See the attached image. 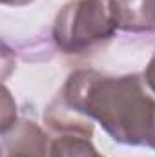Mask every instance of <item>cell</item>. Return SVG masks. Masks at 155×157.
Returning <instances> with one entry per match:
<instances>
[{
	"label": "cell",
	"mask_w": 155,
	"mask_h": 157,
	"mask_svg": "<svg viewBox=\"0 0 155 157\" xmlns=\"http://www.w3.org/2000/svg\"><path fill=\"white\" fill-rule=\"evenodd\" d=\"M53 106L75 117L97 121L120 144H148L153 133L155 101L137 73L113 77L78 70L68 77Z\"/></svg>",
	"instance_id": "1"
},
{
	"label": "cell",
	"mask_w": 155,
	"mask_h": 157,
	"mask_svg": "<svg viewBox=\"0 0 155 157\" xmlns=\"http://www.w3.org/2000/svg\"><path fill=\"white\" fill-rule=\"evenodd\" d=\"M117 29L113 0H71L57 13L53 39L60 51L82 55L106 44Z\"/></svg>",
	"instance_id": "2"
},
{
	"label": "cell",
	"mask_w": 155,
	"mask_h": 157,
	"mask_svg": "<svg viewBox=\"0 0 155 157\" xmlns=\"http://www.w3.org/2000/svg\"><path fill=\"white\" fill-rule=\"evenodd\" d=\"M2 157H51V143L33 121H18L2 132Z\"/></svg>",
	"instance_id": "3"
},
{
	"label": "cell",
	"mask_w": 155,
	"mask_h": 157,
	"mask_svg": "<svg viewBox=\"0 0 155 157\" xmlns=\"http://www.w3.org/2000/svg\"><path fill=\"white\" fill-rule=\"evenodd\" d=\"M113 7L120 31H155V0H113Z\"/></svg>",
	"instance_id": "4"
},
{
	"label": "cell",
	"mask_w": 155,
	"mask_h": 157,
	"mask_svg": "<svg viewBox=\"0 0 155 157\" xmlns=\"http://www.w3.org/2000/svg\"><path fill=\"white\" fill-rule=\"evenodd\" d=\"M51 157H104L97 152L88 135L57 133L51 141Z\"/></svg>",
	"instance_id": "5"
},
{
	"label": "cell",
	"mask_w": 155,
	"mask_h": 157,
	"mask_svg": "<svg viewBox=\"0 0 155 157\" xmlns=\"http://www.w3.org/2000/svg\"><path fill=\"white\" fill-rule=\"evenodd\" d=\"M144 82H146V86L155 93V55H153V59L150 60L146 71H144Z\"/></svg>",
	"instance_id": "6"
},
{
	"label": "cell",
	"mask_w": 155,
	"mask_h": 157,
	"mask_svg": "<svg viewBox=\"0 0 155 157\" xmlns=\"http://www.w3.org/2000/svg\"><path fill=\"white\" fill-rule=\"evenodd\" d=\"M4 6H26V4H29V2H33V0H0Z\"/></svg>",
	"instance_id": "7"
},
{
	"label": "cell",
	"mask_w": 155,
	"mask_h": 157,
	"mask_svg": "<svg viewBox=\"0 0 155 157\" xmlns=\"http://www.w3.org/2000/svg\"><path fill=\"white\" fill-rule=\"evenodd\" d=\"M148 146H150V148H153V150H155V126H153V133H152V139H150Z\"/></svg>",
	"instance_id": "8"
}]
</instances>
